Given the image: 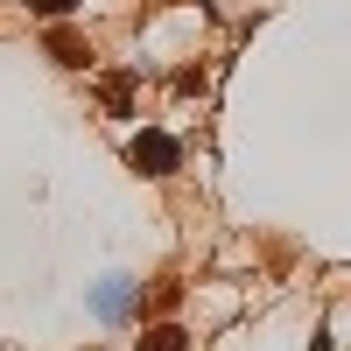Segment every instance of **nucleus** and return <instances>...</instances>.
I'll use <instances>...</instances> for the list:
<instances>
[{
    "label": "nucleus",
    "instance_id": "obj_3",
    "mask_svg": "<svg viewBox=\"0 0 351 351\" xmlns=\"http://www.w3.org/2000/svg\"><path fill=\"white\" fill-rule=\"evenodd\" d=\"M106 106L127 112V106H134V84H127V77H106Z\"/></svg>",
    "mask_w": 351,
    "mask_h": 351
},
{
    "label": "nucleus",
    "instance_id": "obj_2",
    "mask_svg": "<svg viewBox=\"0 0 351 351\" xmlns=\"http://www.w3.org/2000/svg\"><path fill=\"white\" fill-rule=\"evenodd\" d=\"M134 351H190V337L176 330V324H155V330H141V344Z\"/></svg>",
    "mask_w": 351,
    "mask_h": 351
},
{
    "label": "nucleus",
    "instance_id": "obj_4",
    "mask_svg": "<svg viewBox=\"0 0 351 351\" xmlns=\"http://www.w3.org/2000/svg\"><path fill=\"white\" fill-rule=\"evenodd\" d=\"M49 49H56V64H84V43L77 36H49Z\"/></svg>",
    "mask_w": 351,
    "mask_h": 351
},
{
    "label": "nucleus",
    "instance_id": "obj_5",
    "mask_svg": "<svg viewBox=\"0 0 351 351\" xmlns=\"http://www.w3.org/2000/svg\"><path fill=\"white\" fill-rule=\"evenodd\" d=\"M28 8H36V14H71L77 0H28Z\"/></svg>",
    "mask_w": 351,
    "mask_h": 351
},
{
    "label": "nucleus",
    "instance_id": "obj_1",
    "mask_svg": "<svg viewBox=\"0 0 351 351\" xmlns=\"http://www.w3.org/2000/svg\"><path fill=\"white\" fill-rule=\"evenodd\" d=\"M127 162L141 169V176H176V169H183V148H176V141L169 134H134V148H127Z\"/></svg>",
    "mask_w": 351,
    "mask_h": 351
}]
</instances>
